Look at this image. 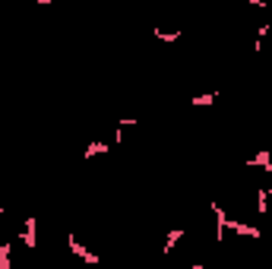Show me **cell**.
<instances>
[{"label":"cell","instance_id":"6da1fadb","mask_svg":"<svg viewBox=\"0 0 272 269\" xmlns=\"http://www.w3.org/2000/svg\"><path fill=\"white\" fill-rule=\"evenodd\" d=\"M67 247H70V253H73V256H79V260H86V263H92V266H98V263H101V260H98V253H92V250L82 247V244L76 241L73 231L67 235Z\"/></svg>","mask_w":272,"mask_h":269},{"label":"cell","instance_id":"7a4b0ae2","mask_svg":"<svg viewBox=\"0 0 272 269\" xmlns=\"http://www.w3.org/2000/svg\"><path fill=\"white\" fill-rule=\"evenodd\" d=\"M228 228L234 231V235H244V238H263V231H259L256 225H247V222H238V219H228Z\"/></svg>","mask_w":272,"mask_h":269},{"label":"cell","instance_id":"3957f363","mask_svg":"<svg viewBox=\"0 0 272 269\" xmlns=\"http://www.w3.org/2000/svg\"><path fill=\"white\" fill-rule=\"evenodd\" d=\"M247 165H250V168H263L266 174H272V152H269V149L256 152L253 158H247Z\"/></svg>","mask_w":272,"mask_h":269},{"label":"cell","instance_id":"277c9868","mask_svg":"<svg viewBox=\"0 0 272 269\" xmlns=\"http://www.w3.org/2000/svg\"><path fill=\"white\" fill-rule=\"evenodd\" d=\"M212 216H215V225H219V235H215V241L222 244L225 241V231H228V212L219 206V203H212Z\"/></svg>","mask_w":272,"mask_h":269},{"label":"cell","instance_id":"5b68a950","mask_svg":"<svg viewBox=\"0 0 272 269\" xmlns=\"http://www.w3.org/2000/svg\"><path fill=\"white\" fill-rule=\"evenodd\" d=\"M187 235L184 228H174V231H168V238H165V244H161V253H171L174 247H177V241H181Z\"/></svg>","mask_w":272,"mask_h":269},{"label":"cell","instance_id":"8992f818","mask_svg":"<svg viewBox=\"0 0 272 269\" xmlns=\"http://www.w3.org/2000/svg\"><path fill=\"white\" fill-rule=\"evenodd\" d=\"M22 244L35 250V219H26V225H22Z\"/></svg>","mask_w":272,"mask_h":269},{"label":"cell","instance_id":"52a82bcc","mask_svg":"<svg viewBox=\"0 0 272 269\" xmlns=\"http://www.w3.org/2000/svg\"><path fill=\"white\" fill-rule=\"evenodd\" d=\"M152 35H155L158 41H181V35H184V32H181V29H171V32H168V29H161V26H158Z\"/></svg>","mask_w":272,"mask_h":269},{"label":"cell","instance_id":"ba28073f","mask_svg":"<svg viewBox=\"0 0 272 269\" xmlns=\"http://www.w3.org/2000/svg\"><path fill=\"white\" fill-rule=\"evenodd\" d=\"M104 152H111V143H89V146H86V158L104 155Z\"/></svg>","mask_w":272,"mask_h":269},{"label":"cell","instance_id":"9c48e42d","mask_svg":"<svg viewBox=\"0 0 272 269\" xmlns=\"http://www.w3.org/2000/svg\"><path fill=\"white\" fill-rule=\"evenodd\" d=\"M256 212L259 216L269 212V190H256Z\"/></svg>","mask_w":272,"mask_h":269},{"label":"cell","instance_id":"30bf717a","mask_svg":"<svg viewBox=\"0 0 272 269\" xmlns=\"http://www.w3.org/2000/svg\"><path fill=\"white\" fill-rule=\"evenodd\" d=\"M215 95H219V92H203V95H193L190 104H193V108H203V104H212V101H215Z\"/></svg>","mask_w":272,"mask_h":269},{"label":"cell","instance_id":"8fae6325","mask_svg":"<svg viewBox=\"0 0 272 269\" xmlns=\"http://www.w3.org/2000/svg\"><path fill=\"white\" fill-rule=\"evenodd\" d=\"M13 263V253H10V244H0V269H10Z\"/></svg>","mask_w":272,"mask_h":269},{"label":"cell","instance_id":"7c38bea8","mask_svg":"<svg viewBox=\"0 0 272 269\" xmlns=\"http://www.w3.org/2000/svg\"><path fill=\"white\" fill-rule=\"evenodd\" d=\"M136 124V118H121V121H117V127H121V130H124V127H133Z\"/></svg>","mask_w":272,"mask_h":269},{"label":"cell","instance_id":"4fadbf2b","mask_svg":"<svg viewBox=\"0 0 272 269\" xmlns=\"http://www.w3.org/2000/svg\"><path fill=\"white\" fill-rule=\"evenodd\" d=\"M35 4H38V7H48V4H51V0H35Z\"/></svg>","mask_w":272,"mask_h":269},{"label":"cell","instance_id":"5bb4252c","mask_svg":"<svg viewBox=\"0 0 272 269\" xmlns=\"http://www.w3.org/2000/svg\"><path fill=\"white\" fill-rule=\"evenodd\" d=\"M0 219H4V206H0Z\"/></svg>","mask_w":272,"mask_h":269},{"label":"cell","instance_id":"9a60e30c","mask_svg":"<svg viewBox=\"0 0 272 269\" xmlns=\"http://www.w3.org/2000/svg\"><path fill=\"white\" fill-rule=\"evenodd\" d=\"M0 225H4V222H0Z\"/></svg>","mask_w":272,"mask_h":269}]
</instances>
